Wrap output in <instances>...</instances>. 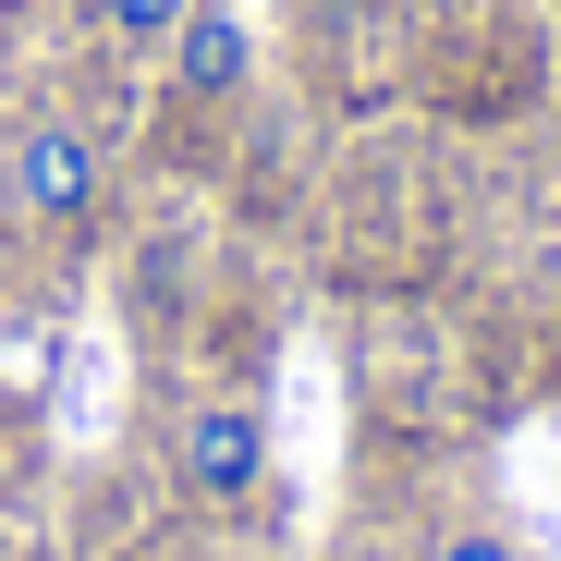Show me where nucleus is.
Returning a JSON list of instances; mask_svg holds the SVG:
<instances>
[{
    "mask_svg": "<svg viewBox=\"0 0 561 561\" xmlns=\"http://www.w3.org/2000/svg\"><path fill=\"white\" fill-rule=\"evenodd\" d=\"M111 208V147L85 135L73 111H37L0 135V220H25V232H85Z\"/></svg>",
    "mask_w": 561,
    "mask_h": 561,
    "instance_id": "nucleus-1",
    "label": "nucleus"
},
{
    "mask_svg": "<svg viewBox=\"0 0 561 561\" xmlns=\"http://www.w3.org/2000/svg\"><path fill=\"white\" fill-rule=\"evenodd\" d=\"M268 477V415L244 391H208V403H183V439H171V489L196 501V513H244Z\"/></svg>",
    "mask_w": 561,
    "mask_h": 561,
    "instance_id": "nucleus-2",
    "label": "nucleus"
},
{
    "mask_svg": "<svg viewBox=\"0 0 561 561\" xmlns=\"http://www.w3.org/2000/svg\"><path fill=\"white\" fill-rule=\"evenodd\" d=\"M159 49H171V85H183V99H232V85H244V25L220 13V0H196Z\"/></svg>",
    "mask_w": 561,
    "mask_h": 561,
    "instance_id": "nucleus-3",
    "label": "nucleus"
},
{
    "mask_svg": "<svg viewBox=\"0 0 561 561\" xmlns=\"http://www.w3.org/2000/svg\"><path fill=\"white\" fill-rule=\"evenodd\" d=\"M85 13H99V37H123V49H159L196 0H85Z\"/></svg>",
    "mask_w": 561,
    "mask_h": 561,
    "instance_id": "nucleus-4",
    "label": "nucleus"
},
{
    "mask_svg": "<svg viewBox=\"0 0 561 561\" xmlns=\"http://www.w3.org/2000/svg\"><path fill=\"white\" fill-rule=\"evenodd\" d=\"M427 561H525V549H513V537H501V525H451V537H439V549H427Z\"/></svg>",
    "mask_w": 561,
    "mask_h": 561,
    "instance_id": "nucleus-5",
    "label": "nucleus"
}]
</instances>
